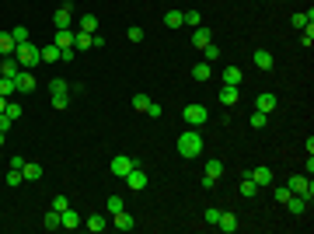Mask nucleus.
Wrapping results in <instances>:
<instances>
[{
  "mask_svg": "<svg viewBox=\"0 0 314 234\" xmlns=\"http://www.w3.org/2000/svg\"><path fill=\"white\" fill-rule=\"evenodd\" d=\"M67 206H70V199H67V196H53V210H56V213H63Z\"/></svg>",
  "mask_w": 314,
  "mask_h": 234,
  "instance_id": "obj_42",
  "label": "nucleus"
},
{
  "mask_svg": "<svg viewBox=\"0 0 314 234\" xmlns=\"http://www.w3.org/2000/svg\"><path fill=\"white\" fill-rule=\"evenodd\" d=\"M0 94H4V98H14V94H18V87H14L11 77H0Z\"/></svg>",
  "mask_w": 314,
  "mask_h": 234,
  "instance_id": "obj_33",
  "label": "nucleus"
},
{
  "mask_svg": "<svg viewBox=\"0 0 314 234\" xmlns=\"http://www.w3.org/2000/svg\"><path fill=\"white\" fill-rule=\"evenodd\" d=\"M18 70H21V63H18V60H14V56H4V60H0V77H18Z\"/></svg>",
  "mask_w": 314,
  "mask_h": 234,
  "instance_id": "obj_13",
  "label": "nucleus"
},
{
  "mask_svg": "<svg viewBox=\"0 0 314 234\" xmlns=\"http://www.w3.org/2000/svg\"><path fill=\"white\" fill-rule=\"evenodd\" d=\"M94 28H98V18H94V14H84V18H80V32L94 35Z\"/></svg>",
  "mask_w": 314,
  "mask_h": 234,
  "instance_id": "obj_31",
  "label": "nucleus"
},
{
  "mask_svg": "<svg viewBox=\"0 0 314 234\" xmlns=\"http://www.w3.org/2000/svg\"><path fill=\"white\" fill-rule=\"evenodd\" d=\"M126 39H129V42H143V28H129Z\"/></svg>",
  "mask_w": 314,
  "mask_h": 234,
  "instance_id": "obj_47",
  "label": "nucleus"
},
{
  "mask_svg": "<svg viewBox=\"0 0 314 234\" xmlns=\"http://www.w3.org/2000/svg\"><path fill=\"white\" fill-rule=\"evenodd\" d=\"M70 21H74V7L70 4H60L56 14H53V28H70Z\"/></svg>",
  "mask_w": 314,
  "mask_h": 234,
  "instance_id": "obj_7",
  "label": "nucleus"
},
{
  "mask_svg": "<svg viewBox=\"0 0 314 234\" xmlns=\"http://www.w3.org/2000/svg\"><path fill=\"white\" fill-rule=\"evenodd\" d=\"M300 42H304V46H307V49H311V42H314V28H311V25H307V28H304V32H300Z\"/></svg>",
  "mask_w": 314,
  "mask_h": 234,
  "instance_id": "obj_46",
  "label": "nucleus"
},
{
  "mask_svg": "<svg viewBox=\"0 0 314 234\" xmlns=\"http://www.w3.org/2000/svg\"><path fill=\"white\" fill-rule=\"evenodd\" d=\"M224 84L237 87V84H241V67H224Z\"/></svg>",
  "mask_w": 314,
  "mask_h": 234,
  "instance_id": "obj_27",
  "label": "nucleus"
},
{
  "mask_svg": "<svg viewBox=\"0 0 314 234\" xmlns=\"http://www.w3.org/2000/svg\"><path fill=\"white\" fill-rule=\"evenodd\" d=\"M49 91H70V80H63V77H53V80H49Z\"/></svg>",
  "mask_w": 314,
  "mask_h": 234,
  "instance_id": "obj_41",
  "label": "nucleus"
},
{
  "mask_svg": "<svg viewBox=\"0 0 314 234\" xmlns=\"http://www.w3.org/2000/svg\"><path fill=\"white\" fill-rule=\"evenodd\" d=\"M11 39H14V46L28 42V28H11Z\"/></svg>",
  "mask_w": 314,
  "mask_h": 234,
  "instance_id": "obj_38",
  "label": "nucleus"
},
{
  "mask_svg": "<svg viewBox=\"0 0 314 234\" xmlns=\"http://www.w3.org/2000/svg\"><path fill=\"white\" fill-rule=\"evenodd\" d=\"M4 182H7L11 189H14V185H21V182H25V175H21V168H11V171L4 175Z\"/></svg>",
  "mask_w": 314,
  "mask_h": 234,
  "instance_id": "obj_32",
  "label": "nucleus"
},
{
  "mask_svg": "<svg viewBox=\"0 0 314 234\" xmlns=\"http://www.w3.org/2000/svg\"><path fill=\"white\" fill-rule=\"evenodd\" d=\"M210 42H213L210 28H196V32H192V46H196V49H206Z\"/></svg>",
  "mask_w": 314,
  "mask_h": 234,
  "instance_id": "obj_19",
  "label": "nucleus"
},
{
  "mask_svg": "<svg viewBox=\"0 0 314 234\" xmlns=\"http://www.w3.org/2000/svg\"><path fill=\"white\" fill-rule=\"evenodd\" d=\"M241 196H244V199H251V196H258V185L251 182V175H244V178H241Z\"/></svg>",
  "mask_w": 314,
  "mask_h": 234,
  "instance_id": "obj_26",
  "label": "nucleus"
},
{
  "mask_svg": "<svg viewBox=\"0 0 314 234\" xmlns=\"http://www.w3.org/2000/svg\"><path fill=\"white\" fill-rule=\"evenodd\" d=\"M248 175H251V182L262 189V185H272V168H248Z\"/></svg>",
  "mask_w": 314,
  "mask_h": 234,
  "instance_id": "obj_12",
  "label": "nucleus"
},
{
  "mask_svg": "<svg viewBox=\"0 0 314 234\" xmlns=\"http://www.w3.org/2000/svg\"><path fill=\"white\" fill-rule=\"evenodd\" d=\"M203 60H206V63H213V60H220V49H217V46L210 42V46L203 49Z\"/></svg>",
  "mask_w": 314,
  "mask_h": 234,
  "instance_id": "obj_39",
  "label": "nucleus"
},
{
  "mask_svg": "<svg viewBox=\"0 0 314 234\" xmlns=\"http://www.w3.org/2000/svg\"><path fill=\"white\" fill-rule=\"evenodd\" d=\"M272 196H276V203H286V199H290V196H293V192H290V189H286V185H283V189H276V192H272Z\"/></svg>",
  "mask_w": 314,
  "mask_h": 234,
  "instance_id": "obj_48",
  "label": "nucleus"
},
{
  "mask_svg": "<svg viewBox=\"0 0 314 234\" xmlns=\"http://www.w3.org/2000/svg\"><path fill=\"white\" fill-rule=\"evenodd\" d=\"M203 217H206V224H217V220H220V210H217V206H210Z\"/></svg>",
  "mask_w": 314,
  "mask_h": 234,
  "instance_id": "obj_49",
  "label": "nucleus"
},
{
  "mask_svg": "<svg viewBox=\"0 0 314 234\" xmlns=\"http://www.w3.org/2000/svg\"><path fill=\"white\" fill-rule=\"evenodd\" d=\"M42 171H46V168H42V164H35V161H28V164L21 168L25 182H39V178H42Z\"/></svg>",
  "mask_w": 314,
  "mask_h": 234,
  "instance_id": "obj_20",
  "label": "nucleus"
},
{
  "mask_svg": "<svg viewBox=\"0 0 314 234\" xmlns=\"http://www.w3.org/2000/svg\"><path fill=\"white\" fill-rule=\"evenodd\" d=\"M4 115H11V119H18V115H21V105H18V101H7V108H4Z\"/></svg>",
  "mask_w": 314,
  "mask_h": 234,
  "instance_id": "obj_43",
  "label": "nucleus"
},
{
  "mask_svg": "<svg viewBox=\"0 0 314 234\" xmlns=\"http://www.w3.org/2000/svg\"><path fill=\"white\" fill-rule=\"evenodd\" d=\"M91 234H101V231H108V217H101V213H94V217H87V224H84Z\"/></svg>",
  "mask_w": 314,
  "mask_h": 234,
  "instance_id": "obj_17",
  "label": "nucleus"
},
{
  "mask_svg": "<svg viewBox=\"0 0 314 234\" xmlns=\"http://www.w3.org/2000/svg\"><path fill=\"white\" fill-rule=\"evenodd\" d=\"M237 98H241V91H237V87H231V84H224V87H220V105H227V108H231V105H237Z\"/></svg>",
  "mask_w": 314,
  "mask_h": 234,
  "instance_id": "obj_18",
  "label": "nucleus"
},
{
  "mask_svg": "<svg viewBox=\"0 0 314 234\" xmlns=\"http://www.w3.org/2000/svg\"><path fill=\"white\" fill-rule=\"evenodd\" d=\"M108 227H115V231H133V227H136V220H133V213L119 210V213H112V224H108Z\"/></svg>",
  "mask_w": 314,
  "mask_h": 234,
  "instance_id": "obj_9",
  "label": "nucleus"
},
{
  "mask_svg": "<svg viewBox=\"0 0 314 234\" xmlns=\"http://www.w3.org/2000/svg\"><path fill=\"white\" fill-rule=\"evenodd\" d=\"M182 21H185L189 28H199V25H203V14H199V11H182Z\"/></svg>",
  "mask_w": 314,
  "mask_h": 234,
  "instance_id": "obj_29",
  "label": "nucleus"
},
{
  "mask_svg": "<svg viewBox=\"0 0 314 234\" xmlns=\"http://www.w3.org/2000/svg\"><path fill=\"white\" fill-rule=\"evenodd\" d=\"M56 46L60 49H74V32L70 28H56Z\"/></svg>",
  "mask_w": 314,
  "mask_h": 234,
  "instance_id": "obj_21",
  "label": "nucleus"
},
{
  "mask_svg": "<svg viewBox=\"0 0 314 234\" xmlns=\"http://www.w3.org/2000/svg\"><path fill=\"white\" fill-rule=\"evenodd\" d=\"M74 49H77V53L94 49V35H87V32H74Z\"/></svg>",
  "mask_w": 314,
  "mask_h": 234,
  "instance_id": "obj_14",
  "label": "nucleus"
},
{
  "mask_svg": "<svg viewBox=\"0 0 314 234\" xmlns=\"http://www.w3.org/2000/svg\"><path fill=\"white\" fill-rule=\"evenodd\" d=\"M11 126H14V119H11V115H4V112H0V133H4V137H7V133H11Z\"/></svg>",
  "mask_w": 314,
  "mask_h": 234,
  "instance_id": "obj_44",
  "label": "nucleus"
},
{
  "mask_svg": "<svg viewBox=\"0 0 314 234\" xmlns=\"http://www.w3.org/2000/svg\"><path fill=\"white\" fill-rule=\"evenodd\" d=\"M307 203H311V199H304V196H290V199H286L283 206H286V210H290L293 217H300V213L307 210Z\"/></svg>",
  "mask_w": 314,
  "mask_h": 234,
  "instance_id": "obj_16",
  "label": "nucleus"
},
{
  "mask_svg": "<svg viewBox=\"0 0 314 234\" xmlns=\"http://www.w3.org/2000/svg\"><path fill=\"white\" fill-rule=\"evenodd\" d=\"M133 108H136V112H147V108H150V98H147L143 91H140V94H133Z\"/></svg>",
  "mask_w": 314,
  "mask_h": 234,
  "instance_id": "obj_35",
  "label": "nucleus"
},
{
  "mask_svg": "<svg viewBox=\"0 0 314 234\" xmlns=\"http://www.w3.org/2000/svg\"><path fill=\"white\" fill-rule=\"evenodd\" d=\"M286 189L293 192V196H304V199H311L314 196V185H311V175L304 178V175H293L290 182H286Z\"/></svg>",
  "mask_w": 314,
  "mask_h": 234,
  "instance_id": "obj_4",
  "label": "nucleus"
},
{
  "mask_svg": "<svg viewBox=\"0 0 314 234\" xmlns=\"http://www.w3.org/2000/svg\"><path fill=\"white\" fill-rule=\"evenodd\" d=\"M14 60L21 63V70H35V67L42 63V56H39V46H32V42H21V46L14 49Z\"/></svg>",
  "mask_w": 314,
  "mask_h": 234,
  "instance_id": "obj_2",
  "label": "nucleus"
},
{
  "mask_svg": "<svg viewBox=\"0 0 314 234\" xmlns=\"http://www.w3.org/2000/svg\"><path fill=\"white\" fill-rule=\"evenodd\" d=\"M133 168H136V161H133L129 154H115L112 157V175H115V178H126Z\"/></svg>",
  "mask_w": 314,
  "mask_h": 234,
  "instance_id": "obj_5",
  "label": "nucleus"
},
{
  "mask_svg": "<svg viewBox=\"0 0 314 234\" xmlns=\"http://www.w3.org/2000/svg\"><path fill=\"white\" fill-rule=\"evenodd\" d=\"M182 119H185L192 130H199V126L210 119V112H206V105H185V108H182Z\"/></svg>",
  "mask_w": 314,
  "mask_h": 234,
  "instance_id": "obj_3",
  "label": "nucleus"
},
{
  "mask_svg": "<svg viewBox=\"0 0 314 234\" xmlns=\"http://www.w3.org/2000/svg\"><path fill=\"white\" fill-rule=\"evenodd\" d=\"M39 56H42V63H56V60H63V49L53 42V46H42V49H39Z\"/></svg>",
  "mask_w": 314,
  "mask_h": 234,
  "instance_id": "obj_15",
  "label": "nucleus"
},
{
  "mask_svg": "<svg viewBox=\"0 0 314 234\" xmlns=\"http://www.w3.org/2000/svg\"><path fill=\"white\" fill-rule=\"evenodd\" d=\"M307 25H314L307 14H293V28H307Z\"/></svg>",
  "mask_w": 314,
  "mask_h": 234,
  "instance_id": "obj_45",
  "label": "nucleus"
},
{
  "mask_svg": "<svg viewBox=\"0 0 314 234\" xmlns=\"http://www.w3.org/2000/svg\"><path fill=\"white\" fill-rule=\"evenodd\" d=\"M42 227H46V231H56V227H60V213H56V210H49V213H46V220H42Z\"/></svg>",
  "mask_w": 314,
  "mask_h": 234,
  "instance_id": "obj_36",
  "label": "nucleus"
},
{
  "mask_svg": "<svg viewBox=\"0 0 314 234\" xmlns=\"http://www.w3.org/2000/svg\"><path fill=\"white\" fill-rule=\"evenodd\" d=\"M7 101H11V98H4V94H0V112H4V108H7Z\"/></svg>",
  "mask_w": 314,
  "mask_h": 234,
  "instance_id": "obj_51",
  "label": "nucleus"
},
{
  "mask_svg": "<svg viewBox=\"0 0 314 234\" xmlns=\"http://www.w3.org/2000/svg\"><path fill=\"white\" fill-rule=\"evenodd\" d=\"M276 105H279V98H276L272 91H262V94L255 98V108H258V112H265V115H269V112H272Z\"/></svg>",
  "mask_w": 314,
  "mask_h": 234,
  "instance_id": "obj_10",
  "label": "nucleus"
},
{
  "mask_svg": "<svg viewBox=\"0 0 314 234\" xmlns=\"http://www.w3.org/2000/svg\"><path fill=\"white\" fill-rule=\"evenodd\" d=\"M206 175L220 182V175H224V161H217V157H213V161H206Z\"/></svg>",
  "mask_w": 314,
  "mask_h": 234,
  "instance_id": "obj_30",
  "label": "nucleus"
},
{
  "mask_svg": "<svg viewBox=\"0 0 314 234\" xmlns=\"http://www.w3.org/2000/svg\"><path fill=\"white\" fill-rule=\"evenodd\" d=\"M164 25H168V28H178V25H185V21H182V11H168V14H164Z\"/></svg>",
  "mask_w": 314,
  "mask_h": 234,
  "instance_id": "obj_34",
  "label": "nucleus"
},
{
  "mask_svg": "<svg viewBox=\"0 0 314 234\" xmlns=\"http://www.w3.org/2000/svg\"><path fill=\"white\" fill-rule=\"evenodd\" d=\"M217 227H220L224 234H234V231H237V217H234V213H220Z\"/></svg>",
  "mask_w": 314,
  "mask_h": 234,
  "instance_id": "obj_23",
  "label": "nucleus"
},
{
  "mask_svg": "<svg viewBox=\"0 0 314 234\" xmlns=\"http://www.w3.org/2000/svg\"><path fill=\"white\" fill-rule=\"evenodd\" d=\"M178 154L185 157V161H196V157L203 154V137H199L192 126H189V130L178 137Z\"/></svg>",
  "mask_w": 314,
  "mask_h": 234,
  "instance_id": "obj_1",
  "label": "nucleus"
},
{
  "mask_svg": "<svg viewBox=\"0 0 314 234\" xmlns=\"http://www.w3.org/2000/svg\"><path fill=\"white\" fill-rule=\"evenodd\" d=\"M119 210H126L122 196H108V213H119Z\"/></svg>",
  "mask_w": 314,
  "mask_h": 234,
  "instance_id": "obj_40",
  "label": "nucleus"
},
{
  "mask_svg": "<svg viewBox=\"0 0 314 234\" xmlns=\"http://www.w3.org/2000/svg\"><path fill=\"white\" fill-rule=\"evenodd\" d=\"M126 185H129L133 192H143V189H147V171H143V168L136 164V168H133L129 175H126Z\"/></svg>",
  "mask_w": 314,
  "mask_h": 234,
  "instance_id": "obj_8",
  "label": "nucleus"
},
{
  "mask_svg": "<svg viewBox=\"0 0 314 234\" xmlns=\"http://www.w3.org/2000/svg\"><path fill=\"white\" fill-rule=\"evenodd\" d=\"M60 227H63V231H77V227H80V213L67 206V210L60 213Z\"/></svg>",
  "mask_w": 314,
  "mask_h": 234,
  "instance_id": "obj_11",
  "label": "nucleus"
},
{
  "mask_svg": "<svg viewBox=\"0 0 314 234\" xmlns=\"http://www.w3.org/2000/svg\"><path fill=\"white\" fill-rule=\"evenodd\" d=\"M35 84H39V80H35V74H32V70H18V77H14L18 94H32V91H35Z\"/></svg>",
  "mask_w": 314,
  "mask_h": 234,
  "instance_id": "obj_6",
  "label": "nucleus"
},
{
  "mask_svg": "<svg viewBox=\"0 0 314 234\" xmlns=\"http://www.w3.org/2000/svg\"><path fill=\"white\" fill-rule=\"evenodd\" d=\"M265 123H269V115H265V112H258V108H255V112H251V130H262V126H265Z\"/></svg>",
  "mask_w": 314,
  "mask_h": 234,
  "instance_id": "obj_37",
  "label": "nucleus"
},
{
  "mask_svg": "<svg viewBox=\"0 0 314 234\" xmlns=\"http://www.w3.org/2000/svg\"><path fill=\"white\" fill-rule=\"evenodd\" d=\"M67 105H70V91H53V108L63 112Z\"/></svg>",
  "mask_w": 314,
  "mask_h": 234,
  "instance_id": "obj_25",
  "label": "nucleus"
},
{
  "mask_svg": "<svg viewBox=\"0 0 314 234\" xmlns=\"http://www.w3.org/2000/svg\"><path fill=\"white\" fill-rule=\"evenodd\" d=\"M14 39H11V32H0V56H14Z\"/></svg>",
  "mask_w": 314,
  "mask_h": 234,
  "instance_id": "obj_24",
  "label": "nucleus"
},
{
  "mask_svg": "<svg viewBox=\"0 0 314 234\" xmlns=\"http://www.w3.org/2000/svg\"><path fill=\"white\" fill-rule=\"evenodd\" d=\"M210 74H213V70H210V63H206V60H199V63L192 67V77H196V80H210Z\"/></svg>",
  "mask_w": 314,
  "mask_h": 234,
  "instance_id": "obj_28",
  "label": "nucleus"
},
{
  "mask_svg": "<svg viewBox=\"0 0 314 234\" xmlns=\"http://www.w3.org/2000/svg\"><path fill=\"white\" fill-rule=\"evenodd\" d=\"M147 115H150V119H157V115H164V108H161L157 101H150V108H147Z\"/></svg>",
  "mask_w": 314,
  "mask_h": 234,
  "instance_id": "obj_50",
  "label": "nucleus"
},
{
  "mask_svg": "<svg viewBox=\"0 0 314 234\" xmlns=\"http://www.w3.org/2000/svg\"><path fill=\"white\" fill-rule=\"evenodd\" d=\"M272 63H276V60H272L269 49H258V53H255V67H258V70H272Z\"/></svg>",
  "mask_w": 314,
  "mask_h": 234,
  "instance_id": "obj_22",
  "label": "nucleus"
}]
</instances>
